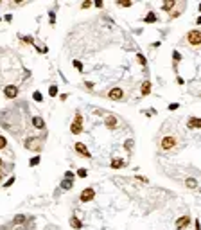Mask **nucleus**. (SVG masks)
I'll return each instance as SVG.
<instances>
[{
    "instance_id": "obj_1",
    "label": "nucleus",
    "mask_w": 201,
    "mask_h": 230,
    "mask_svg": "<svg viewBox=\"0 0 201 230\" xmlns=\"http://www.w3.org/2000/svg\"><path fill=\"white\" fill-rule=\"evenodd\" d=\"M187 42L191 43L192 47H198L201 43V32L198 31V29H192V31L187 34Z\"/></svg>"
},
{
    "instance_id": "obj_2",
    "label": "nucleus",
    "mask_w": 201,
    "mask_h": 230,
    "mask_svg": "<svg viewBox=\"0 0 201 230\" xmlns=\"http://www.w3.org/2000/svg\"><path fill=\"white\" fill-rule=\"evenodd\" d=\"M81 122H83V115H81V113H77V115H75L74 124L70 126V131H72L74 135H79V133L83 131V126H81Z\"/></svg>"
},
{
    "instance_id": "obj_3",
    "label": "nucleus",
    "mask_w": 201,
    "mask_h": 230,
    "mask_svg": "<svg viewBox=\"0 0 201 230\" xmlns=\"http://www.w3.org/2000/svg\"><path fill=\"white\" fill-rule=\"evenodd\" d=\"M95 198V191L92 187H86L83 192H81V196H79V199L83 201V203H86V201H92V199Z\"/></svg>"
},
{
    "instance_id": "obj_4",
    "label": "nucleus",
    "mask_w": 201,
    "mask_h": 230,
    "mask_svg": "<svg viewBox=\"0 0 201 230\" xmlns=\"http://www.w3.org/2000/svg\"><path fill=\"white\" fill-rule=\"evenodd\" d=\"M25 147L27 149H34V151H40L42 149V138H27L25 140Z\"/></svg>"
},
{
    "instance_id": "obj_5",
    "label": "nucleus",
    "mask_w": 201,
    "mask_h": 230,
    "mask_svg": "<svg viewBox=\"0 0 201 230\" xmlns=\"http://www.w3.org/2000/svg\"><path fill=\"white\" fill-rule=\"evenodd\" d=\"M108 97L111 99V101H120L122 97H124V92H122V88H119V86H113L110 92H108Z\"/></svg>"
},
{
    "instance_id": "obj_6",
    "label": "nucleus",
    "mask_w": 201,
    "mask_h": 230,
    "mask_svg": "<svg viewBox=\"0 0 201 230\" xmlns=\"http://www.w3.org/2000/svg\"><path fill=\"white\" fill-rule=\"evenodd\" d=\"M160 146H162V149H172V147L176 146V138L174 137H163L162 138V142H160Z\"/></svg>"
},
{
    "instance_id": "obj_7",
    "label": "nucleus",
    "mask_w": 201,
    "mask_h": 230,
    "mask_svg": "<svg viewBox=\"0 0 201 230\" xmlns=\"http://www.w3.org/2000/svg\"><path fill=\"white\" fill-rule=\"evenodd\" d=\"M4 95H6L7 99H14V97L18 95V88H16L14 84H7V86L4 88Z\"/></svg>"
},
{
    "instance_id": "obj_8",
    "label": "nucleus",
    "mask_w": 201,
    "mask_h": 230,
    "mask_svg": "<svg viewBox=\"0 0 201 230\" xmlns=\"http://www.w3.org/2000/svg\"><path fill=\"white\" fill-rule=\"evenodd\" d=\"M75 151H77L79 155H83L85 158H92V155H90V151L86 149V146L83 144V142H77V144H75Z\"/></svg>"
},
{
    "instance_id": "obj_9",
    "label": "nucleus",
    "mask_w": 201,
    "mask_h": 230,
    "mask_svg": "<svg viewBox=\"0 0 201 230\" xmlns=\"http://www.w3.org/2000/svg\"><path fill=\"white\" fill-rule=\"evenodd\" d=\"M189 221H191V218H189V216H181L180 220L176 221V230H183V227H187V225H189Z\"/></svg>"
},
{
    "instance_id": "obj_10",
    "label": "nucleus",
    "mask_w": 201,
    "mask_h": 230,
    "mask_svg": "<svg viewBox=\"0 0 201 230\" xmlns=\"http://www.w3.org/2000/svg\"><path fill=\"white\" fill-rule=\"evenodd\" d=\"M199 128H201V121L198 119V117L189 119V129H199Z\"/></svg>"
},
{
    "instance_id": "obj_11",
    "label": "nucleus",
    "mask_w": 201,
    "mask_h": 230,
    "mask_svg": "<svg viewBox=\"0 0 201 230\" xmlns=\"http://www.w3.org/2000/svg\"><path fill=\"white\" fill-rule=\"evenodd\" d=\"M115 126H117L115 115H108V117H106V128H110V129H115Z\"/></svg>"
},
{
    "instance_id": "obj_12",
    "label": "nucleus",
    "mask_w": 201,
    "mask_h": 230,
    "mask_svg": "<svg viewBox=\"0 0 201 230\" xmlns=\"http://www.w3.org/2000/svg\"><path fill=\"white\" fill-rule=\"evenodd\" d=\"M32 126L38 128V129H43V128H45V122H43L42 117H32Z\"/></svg>"
},
{
    "instance_id": "obj_13",
    "label": "nucleus",
    "mask_w": 201,
    "mask_h": 230,
    "mask_svg": "<svg viewBox=\"0 0 201 230\" xmlns=\"http://www.w3.org/2000/svg\"><path fill=\"white\" fill-rule=\"evenodd\" d=\"M72 185H74V180H66V178H65L63 182H61V189H63V191L72 189Z\"/></svg>"
},
{
    "instance_id": "obj_14",
    "label": "nucleus",
    "mask_w": 201,
    "mask_h": 230,
    "mask_svg": "<svg viewBox=\"0 0 201 230\" xmlns=\"http://www.w3.org/2000/svg\"><path fill=\"white\" fill-rule=\"evenodd\" d=\"M70 225H72L74 228H77V230H81V228H83V223H81V221L77 220L75 216H72V220H70Z\"/></svg>"
},
{
    "instance_id": "obj_15",
    "label": "nucleus",
    "mask_w": 201,
    "mask_h": 230,
    "mask_svg": "<svg viewBox=\"0 0 201 230\" xmlns=\"http://www.w3.org/2000/svg\"><path fill=\"white\" fill-rule=\"evenodd\" d=\"M174 6H176V2H174V0H169V2H163V4H162V9H163V11H171Z\"/></svg>"
},
{
    "instance_id": "obj_16",
    "label": "nucleus",
    "mask_w": 201,
    "mask_h": 230,
    "mask_svg": "<svg viewBox=\"0 0 201 230\" xmlns=\"http://www.w3.org/2000/svg\"><path fill=\"white\" fill-rule=\"evenodd\" d=\"M149 92H151V83H149V81H144V83H142V95H149Z\"/></svg>"
},
{
    "instance_id": "obj_17",
    "label": "nucleus",
    "mask_w": 201,
    "mask_h": 230,
    "mask_svg": "<svg viewBox=\"0 0 201 230\" xmlns=\"http://www.w3.org/2000/svg\"><path fill=\"white\" fill-rule=\"evenodd\" d=\"M110 166H111V169H120L122 166H124V162H122L120 158H115V160H111V164H110Z\"/></svg>"
},
{
    "instance_id": "obj_18",
    "label": "nucleus",
    "mask_w": 201,
    "mask_h": 230,
    "mask_svg": "<svg viewBox=\"0 0 201 230\" xmlns=\"http://www.w3.org/2000/svg\"><path fill=\"white\" fill-rule=\"evenodd\" d=\"M25 221H27V216H23V214H18V216H16V218L13 220V223H14V225H22V223H25Z\"/></svg>"
},
{
    "instance_id": "obj_19",
    "label": "nucleus",
    "mask_w": 201,
    "mask_h": 230,
    "mask_svg": "<svg viewBox=\"0 0 201 230\" xmlns=\"http://www.w3.org/2000/svg\"><path fill=\"white\" fill-rule=\"evenodd\" d=\"M185 183H187V187H189V189H196V187H198V180H196V178H187Z\"/></svg>"
},
{
    "instance_id": "obj_20",
    "label": "nucleus",
    "mask_w": 201,
    "mask_h": 230,
    "mask_svg": "<svg viewBox=\"0 0 201 230\" xmlns=\"http://www.w3.org/2000/svg\"><path fill=\"white\" fill-rule=\"evenodd\" d=\"M144 22H147V23H153V22H156V14H155V13H149L147 16L144 18Z\"/></svg>"
},
{
    "instance_id": "obj_21",
    "label": "nucleus",
    "mask_w": 201,
    "mask_h": 230,
    "mask_svg": "<svg viewBox=\"0 0 201 230\" xmlns=\"http://www.w3.org/2000/svg\"><path fill=\"white\" fill-rule=\"evenodd\" d=\"M124 149H126V151H131V149H133V140H131V138H127L126 142H124Z\"/></svg>"
},
{
    "instance_id": "obj_22",
    "label": "nucleus",
    "mask_w": 201,
    "mask_h": 230,
    "mask_svg": "<svg viewBox=\"0 0 201 230\" xmlns=\"http://www.w3.org/2000/svg\"><path fill=\"white\" fill-rule=\"evenodd\" d=\"M32 99H34V101H38V103H42V101H43L42 92H34V94H32Z\"/></svg>"
},
{
    "instance_id": "obj_23",
    "label": "nucleus",
    "mask_w": 201,
    "mask_h": 230,
    "mask_svg": "<svg viewBox=\"0 0 201 230\" xmlns=\"http://www.w3.org/2000/svg\"><path fill=\"white\" fill-rule=\"evenodd\" d=\"M77 176H81V178H86L88 176V171H86L85 167H81L79 171H77Z\"/></svg>"
},
{
    "instance_id": "obj_24",
    "label": "nucleus",
    "mask_w": 201,
    "mask_h": 230,
    "mask_svg": "<svg viewBox=\"0 0 201 230\" xmlns=\"http://www.w3.org/2000/svg\"><path fill=\"white\" fill-rule=\"evenodd\" d=\"M49 95H50V97H56V95H58V86H50V88H49Z\"/></svg>"
},
{
    "instance_id": "obj_25",
    "label": "nucleus",
    "mask_w": 201,
    "mask_h": 230,
    "mask_svg": "<svg viewBox=\"0 0 201 230\" xmlns=\"http://www.w3.org/2000/svg\"><path fill=\"white\" fill-rule=\"evenodd\" d=\"M29 164H31L32 167H34V166H38V164H40V157H34V158H31V162H29Z\"/></svg>"
},
{
    "instance_id": "obj_26",
    "label": "nucleus",
    "mask_w": 201,
    "mask_h": 230,
    "mask_svg": "<svg viewBox=\"0 0 201 230\" xmlns=\"http://www.w3.org/2000/svg\"><path fill=\"white\" fill-rule=\"evenodd\" d=\"M6 146H7V140H6V137H0V149H4Z\"/></svg>"
},
{
    "instance_id": "obj_27",
    "label": "nucleus",
    "mask_w": 201,
    "mask_h": 230,
    "mask_svg": "<svg viewBox=\"0 0 201 230\" xmlns=\"http://www.w3.org/2000/svg\"><path fill=\"white\" fill-rule=\"evenodd\" d=\"M137 58H138V63H140V65H146V58H144V54H138Z\"/></svg>"
},
{
    "instance_id": "obj_28",
    "label": "nucleus",
    "mask_w": 201,
    "mask_h": 230,
    "mask_svg": "<svg viewBox=\"0 0 201 230\" xmlns=\"http://www.w3.org/2000/svg\"><path fill=\"white\" fill-rule=\"evenodd\" d=\"M13 183H14V176H13V178H9V180L6 182V185H4V187H11Z\"/></svg>"
},
{
    "instance_id": "obj_29",
    "label": "nucleus",
    "mask_w": 201,
    "mask_h": 230,
    "mask_svg": "<svg viewBox=\"0 0 201 230\" xmlns=\"http://www.w3.org/2000/svg\"><path fill=\"white\" fill-rule=\"evenodd\" d=\"M90 6H92V2H83V4H81V7H83V9H88Z\"/></svg>"
},
{
    "instance_id": "obj_30",
    "label": "nucleus",
    "mask_w": 201,
    "mask_h": 230,
    "mask_svg": "<svg viewBox=\"0 0 201 230\" xmlns=\"http://www.w3.org/2000/svg\"><path fill=\"white\" fill-rule=\"evenodd\" d=\"M74 67L77 68V70H83V65H81L79 61H74Z\"/></svg>"
},
{
    "instance_id": "obj_31",
    "label": "nucleus",
    "mask_w": 201,
    "mask_h": 230,
    "mask_svg": "<svg viewBox=\"0 0 201 230\" xmlns=\"http://www.w3.org/2000/svg\"><path fill=\"white\" fill-rule=\"evenodd\" d=\"M85 86L88 88V90H94V83H90V81H88V83H85Z\"/></svg>"
},
{
    "instance_id": "obj_32",
    "label": "nucleus",
    "mask_w": 201,
    "mask_h": 230,
    "mask_svg": "<svg viewBox=\"0 0 201 230\" xmlns=\"http://www.w3.org/2000/svg\"><path fill=\"white\" fill-rule=\"evenodd\" d=\"M122 7H131V2H120Z\"/></svg>"
},
{
    "instance_id": "obj_33",
    "label": "nucleus",
    "mask_w": 201,
    "mask_h": 230,
    "mask_svg": "<svg viewBox=\"0 0 201 230\" xmlns=\"http://www.w3.org/2000/svg\"><path fill=\"white\" fill-rule=\"evenodd\" d=\"M23 42H25V43H32V38H31V36H25V38H23Z\"/></svg>"
},
{
    "instance_id": "obj_34",
    "label": "nucleus",
    "mask_w": 201,
    "mask_h": 230,
    "mask_svg": "<svg viewBox=\"0 0 201 230\" xmlns=\"http://www.w3.org/2000/svg\"><path fill=\"white\" fill-rule=\"evenodd\" d=\"M174 60H176V61H180V60H181V56H180V52H174Z\"/></svg>"
},
{
    "instance_id": "obj_35",
    "label": "nucleus",
    "mask_w": 201,
    "mask_h": 230,
    "mask_svg": "<svg viewBox=\"0 0 201 230\" xmlns=\"http://www.w3.org/2000/svg\"><path fill=\"white\" fill-rule=\"evenodd\" d=\"M194 228H196V230H199V221H198V220L194 221Z\"/></svg>"
},
{
    "instance_id": "obj_36",
    "label": "nucleus",
    "mask_w": 201,
    "mask_h": 230,
    "mask_svg": "<svg viewBox=\"0 0 201 230\" xmlns=\"http://www.w3.org/2000/svg\"><path fill=\"white\" fill-rule=\"evenodd\" d=\"M2 178H4V175H2V173H0V180H2Z\"/></svg>"
}]
</instances>
